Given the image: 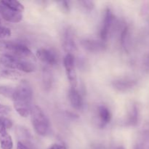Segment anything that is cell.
Returning <instances> with one entry per match:
<instances>
[{
    "label": "cell",
    "instance_id": "3",
    "mask_svg": "<svg viewBox=\"0 0 149 149\" xmlns=\"http://www.w3.org/2000/svg\"><path fill=\"white\" fill-rule=\"evenodd\" d=\"M0 63L9 69L19 70L25 73L36 71V66L32 63L20 59L10 54H3L0 57Z\"/></svg>",
    "mask_w": 149,
    "mask_h": 149
},
{
    "label": "cell",
    "instance_id": "8",
    "mask_svg": "<svg viewBox=\"0 0 149 149\" xmlns=\"http://www.w3.org/2000/svg\"><path fill=\"white\" fill-rule=\"evenodd\" d=\"M63 47L68 54H72L77 50L74 32L70 28L65 29L63 35Z\"/></svg>",
    "mask_w": 149,
    "mask_h": 149
},
{
    "label": "cell",
    "instance_id": "7",
    "mask_svg": "<svg viewBox=\"0 0 149 149\" xmlns=\"http://www.w3.org/2000/svg\"><path fill=\"white\" fill-rule=\"evenodd\" d=\"M0 14L6 21L10 23H20L23 19L22 13L12 10L0 3Z\"/></svg>",
    "mask_w": 149,
    "mask_h": 149
},
{
    "label": "cell",
    "instance_id": "9",
    "mask_svg": "<svg viewBox=\"0 0 149 149\" xmlns=\"http://www.w3.org/2000/svg\"><path fill=\"white\" fill-rule=\"evenodd\" d=\"M80 44L85 50L90 52H103L106 49V44L103 41L84 39L80 42Z\"/></svg>",
    "mask_w": 149,
    "mask_h": 149
},
{
    "label": "cell",
    "instance_id": "20",
    "mask_svg": "<svg viewBox=\"0 0 149 149\" xmlns=\"http://www.w3.org/2000/svg\"><path fill=\"white\" fill-rule=\"evenodd\" d=\"M12 127H13V122L10 119L4 116H0V132L7 131V130L12 128Z\"/></svg>",
    "mask_w": 149,
    "mask_h": 149
},
{
    "label": "cell",
    "instance_id": "15",
    "mask_svg": "<svg viewBox=\"0 0 149 149\" xmlns=\"http://www.w3.org/2000/svg\"><path fill=\"white\" fill-rule=\"evenodd\" d=\"M0 146L1 149H13V141L7 131L0 132Z\"/></svg>",
    "mask_w": 149,
    "mask_h": 149
},
{
    "label": "cell",
    "instance_id": "17",
    "mask_svg": "<svg viewBox=\"0 0 149 149\" xmlns=\"http://www.w3.org/2000/svg\"><path fill=\"white\" fill-rule=\"evenodd\" d=\"M0 3L5 5L6 7L12 9V10L20 12V13H23L24 11V6L17 1H15V0H3V1H0Z\"/></svg>",
    "mask_w": 149,
    "mask_h": 149
},
{
    "label": "cell",
    "instance_id": "18",
    "mask_svg": "<svg viewBox=\"0 0 149 149\" xmlns=\"http://www.w3.org/2000/svg\"><path fill=\"white\" fill-rule=\"evenodd\" d=\"M130 39V29L127 26H125L123 28L121 33L120 40H121V45H122V47L125 48L127 50V47L128 46V42H129Z\"/></svg>",
    "mask_w": 149,
    "mask_h": 149
},
{
    "label": "cell",
    "instance_id": "14",
    "mask_svg": "<svg viewBox=\"0 0 149 149\" xmlns=\"http://www.w3.org/2000/svg\"><path fill=\"white\" fill-rule=\"evenodd\" d=\"M139 122V109L137 105H133L131 107L127 118L126 120V125L128 126H136Z\"/></svg>",
    "mask_w": 149,
    "mask_h": 149
},
{
    "label": "cell",
    "instance_id": "16",
    "mask_svg": "<svg viewBox=\"0 0 149 149\" xmlns=\"http://www.w3.org/2000/svg\"><path fill=\"white\" fill-rule=\"evenodd\" d=\"M42 81H43V85L45 90H49L52 87L53 83V77H52V72L49 71V68H44L43 72H42Z\"/></svg>",
    "mask_w": 149,
    "mask_h": 149
},
{
    "label": "cell",
    "instance_id": "25",
    "mask_svg": "<svg viewBox=\"0 0 149 149\" xmlns=\"http://www.w3.org/2000/svg\"><path fill=\"white\" fill-rule=\"evenodd\" d=\"M48 149H68L65 146L63 145V144H59V143H55L52 144V146L49 147Z\"/></svg>",
    "mask_w": 149,
    "mask_h": 149
},
{
    "label": "cell",
    "instance_id": "12",
    "mask_svg": "<svg viewBox=\"0 0 149 149\" xmlns=\"http://www.w3.org/2000/svg\"><path fill=\"white\" fill-rule=\"evenodd\" d=\"M137 82L135 80L131 79H119L114 80L112 82V85L119 92H127L131 90L136 85Z\"/></svg>",
    "mask_w": 149,
    "mask_h": 149
},
{
    "label": "cell",
    "instance_id": "23",
    "mask_svg": "<svg viewBox=\"0 0 149 149\" xmlns=\"http://www.w3.org/2000/svg\"><path fill=\"white\" fill-rule=\"evenodd\" d=\"M79 4H81L82 7H84V8L88 10H93V8L95 7L94 3L91 1H79Z\"/></svg>",
    "mask_w": 149,
    "mask_h": 149
},
{
    "label": "cell",
    "instance_id": "19",
    "mask_svg": "<svg viewBox=\"0 0 149 149\" xmlns=\"http://www.w3.org/2000/svg\"><path fill=\"white\" fill-rule=\"evenodd\" d=\"M15 87L7 85H0V95L9 99H13Z\"/></svg>",
    "mask_w": 149,
    "mask_h": 149
},
{
    "label": "cell",
    "instance_id": "21",
    "mask_svg": "<svg viewBox=\"0 0 149 149\" xmlns=\"http://www.w3.org/2000/svg\"><path fill=\"white\" fill-rule=\"evenodd\" d=\"M11 31L8 28L0 26V39H5L11 36Z\"/></svg>",
    "mask_w": 149,
    "mask_h": 149
},
{
    "label": "cell",
    "instance_id": "27",
    "mask_svg": "<svg viewBox=\"0 0 149 149\" xmlns=\"http://www.w3.org/2000/svg\"><path fill=\"white\" fill-rule=\"evenodd\" d=\"M116 149H125V147H123V146H119Z\"/></svg>",
    "mask_w": 149,
    "mask_h": 149
},
{
    "label": "cell",
    "instance_id": "11",
    "mask_svg": "<svg viewBox=\"0 0 149 149\" xmlns=\"http://www.w3.org/2000/svg\"><path fill=\"white\" fill-rule=\"evenodd\" d=\"M68 100L71 106L76 110H81L84 106V101L81 94L77 88H70L68 92Z\"/></svg>",
    "mask_w": 149,
    "mask_h": 149
},
{
    "label": "cell",
    "instance_id": "4",
    "mask_svg": "<svg viewBox=\"0 0 149 149\" xmlns=\"http://www.w3.org/2000/svg\"><path fill=\"white\" fill-rule=\"evenodd\" d=\"M4 47L8 52H11L12 55L20 59L31 58L33 57V54L31 49L26 45L15 42H5L4 43Z\"/></svg>",
    "mask_w": 149,
    "mask_h": 149
},
{
    "label": "cell",
    "instance_id": "29",
    "mask_svg": "<svg viewBox=\"0 0 149 149\" xmlns=\"http://www.w3.org/2000/svg\"><path fill=\"white\" fill-rule=\"evenodd\" d=\"M136 149H139V148H136Z\"/></svg>",
    "mask_w": 149,
    "mask_h": 149
},
{
    "label": "cell",
    "instance_id": "10",
    "mask_svg": "<svg viewBox=\"0 0 149 149\" xmlns=\"http://www.w3.org/2000/svg\"><path fill=\"white\" fill-rule=\"evenodd\" d=\"M36 57L44 63L55 65L58 63V58L52 51L45 48H41L36 51Z\"/></svg>",
    "mask_w": 149,
    "mask_h": 149
},
{
    "label": "cell",
    "instance_id": "2",
    "mask_svg": "<svg viewBox=\"0 0 149 149\" xmlns=\"http://www.w3.org/2000/svg\"><path fill=\"white\" fill-rule=\"evenodd\" d=\"M30 115L32 126L35 132L41 136L47 135L50 130V125L42 109L38 106H32Z\"/></svg>",
    "mask_w": 149,
    "mask_h": 149
},
{
    "label": "cell",
    "instance_id": "22",
    "mask_svg": "<svg viewBox=\"0 0 149 149\" xmlns=\"http://www.w3.org/2000/svg\"><path fill=\"white\" fill-rule=\"evenodd\" d=\"M19 76H20V74H18L17 72L13 71V70H8V71H5L4 72V77H7V78L17 79Z\"/></svg>",
    "mask_w": 149,
    "mask_h": 149
},
{
    "label": "cell",
    "instance_id": "24",
    "mask_svg": "<svg viewBox=\"0 0 149 149\" xmlns=\"http://www.w3.org/2000/svg\"><path fill=\"white\" fill-rule=\"evenodd\" d=\"M11 111V109L6 105L0 103V115H7Z\"/></svg>",
    "mask_w": 149,
    "mask_h": 149
},
{
    "label": "cell",
    "instance_id": "5",
    "mask_svg": "<svg viewBox=\"0 0 149 149\" xmlns=\"http://www.w3.org/2000/svg\"><path fill=\"white\" fill-rule=\"evenodd\" d=\"M114 20L115 16L113 12L110 8H107L105 10L104 17L100 31V36L103 42H106L109 39V36L114 24Z\"/></svg>",
    "mask_w": 149,
    "mask_h": 149
},
{
    "label": "cell",
    "instance_id": "1",
    "mask_svg": "<svg viewBox=\"0 0 149 149\" xmlns=\"http://www.w3.org/2000/svg\"><path fill=\"white\" fill-rule=\"evenodd\" d=\"M33 90L30 83L27 80H21L15 89V93L12 100L15 109L22 117L30 115Z\"/></svg>",
    "mask_w": 149,
    "mask_h": 149
},
{
    "label": "cell",
    "instance_id": "26",
    "mask_svg": "<svg viewBox=\"0 0 149 149\" xmlns=\"http://www.w3.org/2000/svg\"><path fill=\"white\" fill-rule=\"evenodd\" d=\"M17 149H30V148H29V147H28L26 144L23 143V142L19 141V142L17 143Z\"/></svg>",
    "mask_w": 149,
    "mask_h": 149
},
{
    "label": "cell",
    "instance_id": "6",
    "mask_svg": "<svg viewBox=\"0 0 149 149\" xmlns=\"http://www.w3.org/2000/svg\"><path fill=\"white\" fill-rule=\"evenodd\" d=\"M63 63L67 78L71 85V88H77V75L75 68L74 57L73 54H67L64 58Z\"/></svg>",
    "mask_w": 149,
    "mask_h": 149
},
{
    "label": "cell",
    "instance_id": "13",
    "mask_svg": "<svg viewBox=\"0 0 149 149\" xmlns=\"http://www.w3.org/2000/svg\"><path fill=\"white\" fill-rule=\"evenodd\" d=\"M97 116L100 121V126L105 127L106 125L110 123L111 120L112 115L110 110L105 106H100L97 108Z\"/></svg>",
    "mask_w": 149,
    "mask_h": 149
},
{
    "label": "cell",
    "instance_id": "28",
    "mask_svg": "<svg viewBox=\"0 0 149 149\" xmlns=\"http://www.w3.org/2000/svg\"><path fill=\"white\" fill-rule=\"evenodd\" d=\"M0 23H1V20H0Z\"/></svg>",
    "mask_w": 149,
    "mask_h": 149
}]
</instances>
